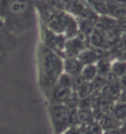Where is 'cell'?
<instances>
[{
	"label": "cell",
	"mask_w": 126,
	"mask_h": 134,
	"mask_svg": "<svg viewBox=\"0 0 126 134\" xmlns=\"http://www.w3.org/2000/svg\"><path fill=\"white\" fill-rule=\"evenodd\" d=\"M30 0H1L0 16L5 20V24L13 28L30 10Z\"/></svg>",
	"instance_id": "6da1fadb"
},
{
	"label": "cell",
	"mask_w": 126,
	"mask_h": 134,
	"mask_svg": "<svg viewBox=\"0 0 126 134\" xmlns=\"http://www.w3.org/2000/svg\"><path fill=\"white\" fill-rule=\"evenodd\" d=\"M42 72L47 82L53 84L58 79L62 70V62L52 51L45 49L42 55Z\"/></svg>",
	"instance_id": "7a4b0ae2"
},
{
	"label": "cell",
	"mask_w": 126,
	"mask_h": 134,
	"mask_svg": "<svg viewBox=\"0 0 126 134\" xmlns=\"http://www.w3.org/2000/svg\"><path fill=\"white\" fill-rule=\"evenodd\" d=\"M68 112L69 109L63 104H52L50 107L51 119L57 134L65 132L69 126Z\"/></svg>",
	"instance_id": "3957f363"
},
{
	"label": "cell",
	"mask_w": 126,
	"mask_h": 134,
	"mask_svg": "<svg viewBox=\"0 0 126 134\" xmlns=\"http://www.w3.org/2000/svg\"><path fill=\"white\" fill-rule=\"evenodd\" d=\"M121 89L117 82L111 84H106L105 86L100 90L103 101L106 102H115L117 101L121 94Z\"/></svg>",
	"instance_id": "277c9868"
},
{
	"label": "cell",
	"mask_w": 126,
	"mask_h": 134,
	"mask_svg": "<svg viewBox=\"0 0 126 134\" xmlns=\"http://www.w3.org/2000/svg\"><path fill=\"white\" fill-rule=\"evenodd\" d=\"M72 91L67 87H65L60 84L55 85L51 92L53 104H64L67 98L71 94Z\"/></svg>",
	"instance_id": "5b68a950"
},
{
	"label": "cell",
	"mask_w": 126,
	"mask_h": 134,
	"mask_svg": "<svg viewBox=\"0 0 126 134\" xmlns=\"http://www.w3.org/2000/svg\"><path fill=\"white\" fill-rule=\"evenodd\" d=\"M96 122L100 125L103 131L120 127L122 125V122L119 119H117L115 116L111 115H101Z\"/></svg>",
	"instance_id": "8992f818"
},
{
	"label": "cell",
	"mask_w": 126,
	"mask_h": 134,
	"mask_svg": "<svg viewBox=\"0 0 126 134\" xmlns=\"http://www.w3.org/2000/svg\"><path fill=\"white\" fill-rule=\"evenodd\" d=\"M67 16H68L65 15L61 11H57L54 13L53 18L48 22L50 28L56 32H61V31L64 30Z\"/></svg>",
	"instance_id": "52a82bcc"
},
{
	"label": "cell",
	"mask_w": 126,
	"mask_h": 134,
	"mask_svg": "<svg viewBox=\"0 0 126 134\" xmlns=\"http://www.w3.org/2000/svg\"><path fill=\"white\" fill-rule=\"evenodd\" d=\"M64 68L67 74L74 76L81 74L83 68V64L79 60H76L74 58H68L65 61Z\"/></svg>",
	"instance_id": "ba28073f"
},
{
	"label": "cell",
	"mask_w": 126,
	"mask_h": 134,
	"mask_svg": "<svg viewBox=\"0 0 126 134\" xmlns=\"http://www.w3.org/2000/svg\"><path fill=\"white\" fill-rule=\"evenodd\" d=\"M79 125H87L94 121L93 112L91 108H78L77 109Z\"/></svg>",
	"instance_id": "9c48e42d"
},
{
	"label": "cell",
	"mask_w": 126,
	"mask_h": 134,
	"mask_svg": "<svg viewBox=\"0 0 126 134\" xmlns=\"http://www.w3.org/2000/svg\"><path fill=\"white\" fill-rule=\"evenodd\" d=\"M12 43L11 37L6 30L5 25L0 22V52H4L10 48Z\"/></svg>",
	"instance_id": "30bf717a"
},
{
	"label": "cell",
	"mask_w": 126,
	"mask_h": 134,
	"mask_svg": "<svg viewBox=\"0 0 126 134\" xmlns=\"http://www.w3.org/2000/svg\"><path fill=\"white\" fill-rule=\"evenodd\" d=\"M100 56L101 55L99 54V50H85L79 55V61L82 64L89 65L93 64Z\"/></svg>",
	"instance_id": "8fae6325"
},
{
	"label": "cell",
	"mask_w": 126,
	"mask_h": 134,
	"mask_svg": "<svg viewBox=\"0 0 126 134\" xmlns=\"http://www.w3.org/2000/svg\"><path fill=\"white\" fill-rule=\"evenodd\" d=\"M66 48H67L68 56L70 58H73V56L79 55V51H81L83 48V43L77 39H72L67 42Z\"/></svg>",
	"instance_id": "7c38bea8"
},
{
	"label": "cell",
	"mask_w": 126,
	"mask_h": 134,
	"mask_svg": "<svg viewBox=\"0 0 126 134\" xmlns=\"http://www.w3.org/2000/svg\"><path fill=\"white\" fill-rule=\"evenodd\" d=\"M79 75H81V77L85 81H91L96 77V75H98L97 68L93 64L85 65V67H83Z\"/></svg>",
	"instance_id": "4fadbf2b"
},
{
	"label": "cell",
	"mask_w": 126,
	"mask_h": 134,
	"mask_svg": "<svg viewBox=\"0 0 126 134\" xmlns=\"http://www.w3.org/2000/svg\"><path fill=\"white\" fill-rule=\"evenodd\" d=\"M105 42V36L100 31L94 29V30L90 34V42L93 47L99 48L104 46Z\"/></svg>",
	"instance_id": "5bb4252c"
},
{
	"label": "cell",
	"mask_w": 126,
	"mask_h": 134,
	"mask_svg": "<svg viewBox=\"0 0 126 134\" xmlns=\"http://www.w3.org/2000/svg\"><path fill=\"white\" fill-rule=\"evenodd\" d=\"M108 11L111 15L116 16L118 18H123L126 16V6H123V5H118L113 3L108 4Z\"/></svg>",
	"instance_id": "9a60e30c"
},
{
	"label": "cell",
	"mask_w": 126,
	"mask_h": 134,
	"mask_svg": "<svg viewBox=\"0 0 126 134\" xmlns=\"http://www.w3.org/2000/svg\"><path fill=\"white\" fill-rule=\"evenodd\" d=\"M111 71L120 78L126 74V62H117L111 66Z\"/></svg>",
	"instance_id": "2e32d148"
},
{
	"label": "cell",
	"mask_w": 126,
	"mask_h": 134,
	"mask_svg": "<svg viewBox=\"0 0 126 134\" xmlns=\"http://www.w3.org/2000/svg\"><path fill=\"white\" fill-rule=\"evenodd\" d=\"M93 91L94 90H93V85H91V81H85V83L83 84V86L79 88L76 93L79 99H83V98H85V97L90 96Z\"/></svg>",
	"instance_id": "e0dca14e"
},
{
	"label": "cell",
	"mask_w": 126,
	"mask_h": 134,
	"mask_svg": "<svg viewBox=\"0 0 126 134\" xmlns=\"http://www.w3.org/2000/svg\"><path fill=\"white\" fill-rule=\"evenodd\" d=\"M96 68H97V72H98L99 75H101V76H105L108 72L111 71L110 62L105 59H100Z\"/></svg>",
	"instance_id": "ac0fdd59"
},
{
	"label": "cell",
	"mask_w": 126,
	"mask_h": 134,
	"mask_svg": "<svg viewBox=\"0 0 126 134\" xmlns=\"http://www.w3.org/2000/svg\"><path fill=\"white\" fill-rule=\"evenodd\" d=\"M114 116L120 121H123L126 119V104L118 102L115 105L114 108Z\"/></svg>",
	"instance_id": "d6986e66"
},
{
	"label": "cell",
	"mask_w": 126,
	"mask_h": 134,
	"mask_svg": "<svg viewBox=\"0 0 126 134\" xmlns=\"http://www.w3.org/2000/svg\"><path fill=\"white\" fill-rule=\"evenodd\" d=\"M89 2L93 5L94 10L101 14L108 13V7L104 0H89Z\"/></svg>",
	"instance_id": "ffe728a7"
},
{
	"label": "cell",
	"mask_w": 126,
	"mask_h": 134,
	"mask_svg": "<svg viewBox=\"0 0 126 134\" xmlns=\"http://www.w3.org/2000/svg\"><path fill=\"white\" fill-rule=\"evenodd\" d=\"M91 85H93V90L100 91L103 87L105 86V85L107 84V82H106V81H105L104 76L96 75L95 78L91 81Z\"/></svg>",
	"instance_id": "44dd1931"
},
{
	"label": "cell",
	"mask_w": 126,
	"mask_h": 134,
	"mask_svg": "<svg viewBox=\"0 0 126 134\" xmlns=\"http://www.w3.org/2000/svg\"><path fill=\"white\" fill-rule=\"evenodd\" d=\"M58 84L61 86L67 87L69 89H72L73 87V76L68 75V74H63L59 77V82Z\"/></svg>",
	"instance_id": "7402d4cb"
},
{
	"label": "cell",
	"mask_w": 126,
	"mask_h": 134,
	"mask_svg": "<svg viewBox=\"0 0 126 134\" xmlns=\"http://www.w3.org/2000/svg\"><path fill=\"white\" fill-rule=\"evenodd\" d=\"M85 134H103V130L96 121L85 125Z\"/></svg>",
	"instance_id": "603a6c76"
},
{
	"label": "cell",
	"mask_w": 126,
	"mask_h": 134,
	"mask_svg": "<svg viewBox=\"0 0 126 134\" xmlns=\"http://www.w3.org/2000/svg\"><path fill=\"white\" fill-rule=\"evenodd\" d=\"M85 8L87 7L85 6V4H83L81 0H73L70 10L73 11V13L77 14V15H81Z\"/></svg>",
	"instance_id": "cb8c5ba5"
},
{
	"label": "cell",
	"mask_w": 126,
	"mask_h": 134,
	"mask_svg": "<svg viewBox=\"0 0 126 134\" xmlns=\"http://www.w3.org/2000/svg\"><path fill=\"white\" fill-rule=\"evenodd\" d=\"M64 134H85V125H78L71 126L65 131Z\"/></svg>",
	"instance_id": "d4e9b609"
},
{
	"label": "cell",
	"mask_w": 126,
	"mask_h": 134,
	"mask_svg": "<svg viewBox=\"0 0 126 134\" xmlns=\"http://www.w3.org/2000/svg\"><path fill=\"white\" fill-rule=\"evenodd\" d=\"M64 30L67 31V36H73V33H77L75 23H74L73 20L72 18H70L69 16H67V23H66V26H65Z\"/></svg>",
	"instance_id": "484cf974"
},
{
	"label": "cell",
	"mask_w": 126,
	"mask_h": 134,
	"mask_svg": "<svg viewBox=\"0 0 126 134\" xmlns=\"http://www.w3.org/2000/svg\"><path fill=\"white\" fill-rule=\"evenodd\" d=\"M85 82V81L82 78L81 75H74L73 76V87L72 89L73 90V92H77L79 88H81L83 84Z\"/></svg>",
	"instance_id": "4316f807"
},
{
	"label": "cell",
	"mask_w": 126,
	"mask_h": 134,
	"mask_svg": "<svg viewBox=\"0 0 126 134\" xmlns=\"http://www.w3.org/2000/svg\"><path fill=\"white\" fill-rule=\"evenodd\" d=\"M81 30L84 31L87 35L90 36V34L94 30V26L91 23L87 21V20H84V21L81 22Z\"/></svg>",
	"instance_id": "83f0119b"
},
{
	"label": "cell",
	"mask_w": 126,
	"mask_h": 134,
	"mask_svg": "<svg viewBox=\"0 0 126 134\" xmlns=\"http://www.w3.org/2000/svg\"><path fill=\"white\" fill-rule=\"evenodd\" d=\"M103 134H126V126L123 125L120 127L104 131Z\"/></svg>",
	"instance_id": "f1b7e54d"
},
{
	"label": "cell",
	"mask_w": 126,
	"mask_h": 134,
	"mask_svg": "<svg viewBox=\"0 0 126 134\" xmlns=\"http://www.w3.org/2000/svg\"><path fill=\"white\" fill-rule=\"evenodd\" d=\"M77 36H76V39L81 42V43H84L85 42L87 41V35L85 34L84 31H82L81 30L79 31H77Z\"/></svg>",
	"instance_id": "f546056e"
},
{
	"label": "cell",
	"mask_w": 126,
	"mask_h": 134,
	"mask_svg": "<svg viewBox=\"0 0 126 134\" xmlns=\"http://www.w3.org/2000/svg\"><path fill=\"white\" fill-rule=\"evenodd\" d=\"M117 83L119 85V87H120V89H121V91L126 90V74L124 75L121 76L120 78H118Z\"/></svg>",
	"instance_id": "4dcf8cb0"
},
{
	"label": "cell",
	"mask_w": 126,
	"mask_h": 134,
	"mask_svg": "<svg viewBox=\"0 0 126 134\" xmlns=\"http://www.w3.org/2000/svg\"><path fill=\"white\" fill-rule=\"evenodd\" d=\"M61 1V5L62 9L65 10H71V6H72V1L73 0H60Z\"/></svg>",
	"instance_id": "1f68e13d"
},
{
	"label": "cell",
	"mask_w": 126,
	"mask_h": 134,
	"mask_svg": "<svg viewBox=\"0 0 126 134\" xmlns=\"http://www.w3.org/2000/svg\"><path fill=\"white\" fill-rule=\"evenodd\" d=\"M48 4L54 8H56V9H60V10L62 9L60 0H48Z\"/></svg>",
	"instance_id": "d6a6232c"
},
{
	"label": "cell",
	"mask_w": 126,
	"mask_h": 134,
	"mask_svg": "<svg viewBox=\"0 0 126 134\" xmlns=\"http://www.w3.org/2000/svg\"><path fill=\"white\" fill-rule=\"evenodd\" d=\"M118 27H119V29H121L123 31L126 32V16L125 18H120L118 22Z\"/></svg>",
	"instance_id": "836d02e7"
},
{
	"label": "cell",
	"mask_w": 126,
	"mask_h": 134,
	"mask_svg": "<svg viewBox=\"0 0 126 134\" xmlns=\"http://www.w3.org/2000/svg\"><path fill=\"white\" fill-rule=\"evenodd\" d=\"M120 103H125L126 104V90L124 91H122L121 92V94H120V97L117 100Z\"/></svg>",
	"instance_id": "e575fe53"
},
{
	"label": "cell",
	"mask_w": 126,
	"mask_h": 134,
	"mask_svg": "<svg viewBox=\"0 0 126 134\" xmlns=\"http://www.w3.org/2000/svg\"><path fill=\"white\" fill-rule=\"evenodd\" d=\"M113 4H118V5H123V6H126V0H112Z\"/></svg>",
	"instance_id": "d590c367"
},
{
	"label": "cell",
	"mask_w": 126,
	"mask_h": 134,
	"mask_svg": "<svg viewBox=\"0 0 126 134\" xmlns=\"http://www.w3.org/2000/svg\"><path fill=\"white\" fill-rule=\"evenodd\" d=\"M123 41H124V47H125V49H126V36H124V38L123 39Z\"/></svg>",
	"instance_id": "8d00e7d4"
},
{
	"label": "cell",
	"mask_w": 126,
	"mask_h": 134,
	"mask_svg": "<svg viewBox=\"0 0 126 134\" xmlns=\"http://www.w3.org/2000/svg\"><path fill=\"white\" fill-rule=\"evenodd\" d=\"M88 1H89V0H88Z\"/></svg>",
	"instance_id": "74e56055"
}]
</instances>
